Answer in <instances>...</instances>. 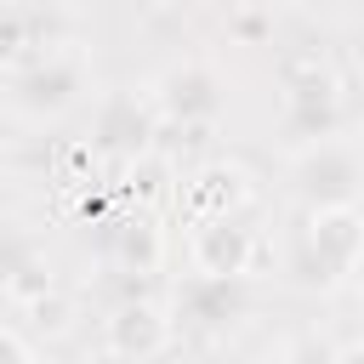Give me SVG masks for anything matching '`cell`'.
Returning a JSON list of instances; mask_svg holds the SVG:
<instances>
[{
	"label": "cell",
	"instance_id": "cell-1",
	"mask_svg": "<svg viewBox=\"0 0 364 364\" xmlns=\"http://www.w3.org/2000/svg\"><path fill=\"white\" fill-rule=\"evenodd\" d=\"M91 97V63L80 46H51L17 68H0V114L23 119V125H51L63 114H74Z\"/></svg>",
	"mask_w": 364,
	"mask_h": 364
},
{
	"label": "cell",
	"instance_id": "cell-2",
	"mask_svg": "<svg viewBox=\"0 0 364 364\" xmlns=\"http://www.w3.org/2000/svg\"><path fill=\"white\" fill-rule=\"evenodd\" d=\"M279 131L290 148L341 136V80L324 51H296L279 63Z\"/></svg>",
	"mask_w": 364,
	"mask_h": 364
},
{
	"label": "cell",
	"instance_id": "cell-3",
	"mask_svg": "<svg viewBox=\"0 0 364 364\" xmlns=\"http://www.w3.org/2000/svg\"><path fill=\"white\" fill-rule=\"evenodd\" d=\"M284 193L307 210H341L364 205V148L353 136H324L307 148H290L284 159Z\"/></svg>",
	"mask_w": 364,
	"mask_h": 364
},
{
	"label": "cell",
	"instance_id": "cell-4",
	"mask_svg": "<svg viewBox=\"0 0 364 364\" xmlns=\"http://www.w3.org/2000/svg\"><path fill=\"white\" fill-rule=\"evenodd\" d=\"M364 262V205H341V210H307V228L296 239L290 273L301 290H336L353 279V267Z\"/></svg>",
	"mask_w": 364,
	"mask_h": 364
},
{
	"label": "cell",
	"instance_id": "cell-5",
	"mask_svg": "<svg viewBox=\"0 0 364 364\" xmlns=\"http://www.w3.org/2000/svg\"><path fill=\"white\" fill-rule=\"evenodd\" d=\"M159 131H165V114L148 85H114L91 108V148L102 159L136 165V159L159 154Z\"/></svg>",
	"mask_w": 364,
	"mask_h": 364
},
{
	"label": "cell",
	"instance_id": "cell-6",
	"mask_svg": "<svg viewBox=\"0 0 364 364\" xmlns=\"http://www.w3.org/2000/svg\"><path fill=\"white\" fill-rule=\"evenodd\" d=\"M148 91H154L165 125H182V131H205V125H216L222 108H228V80H222L205 57H182V63H171Z\"/></svg>",
	"mask_w": 364,
	"mask_h": 364
},
{
	"label": "cell",
	"instance_id": "cell-7",
	"mask_svg": "<svg viewBox=\"0 0 364 364\" xmlns=\"http://www.w3.org/2000/svg\"><path fill=\"white\" fill-rule=\"evenodd\" d=\"M250 313V284L245 279H210V273H188L171 290V318L188 336H228L239 318Z\"/></svg>",
	"mask_w": 364,
	"mask_h": 364
},
{
	"label": "cell",
	"instance_id": "cell-8",
	"mask_svg": "<svg viewBox=\"0 0 364 364\" xmlns=\"http://www.w3.org/2000/svg\"><path fill=\"white\" fill-rule=\"evenodd\" d=\"M256 256H262V239H256V228H245V216H193V228H188V262H193V273L250 279Z\"/></svg>",
	"mask_w": 364,
	"mask_h": 364
},
{
	"label": "cell",
	"instance_id": "cell-9",
	"mask_svg": "<svg viewBox=\"0 0 364 364\" xmlns=\"http://www.w3.org/2000/svg\"><path fill=\"white\" fill-rule=\"evenodd\" d=\"M102 341H108V353H114L119 364H154V358L171 353L176 318H171V307H159V301H148V296H125V301L108 313Z\"/></svg>",
	"mask_w": 364,
	"mask_h": 364
},
{
	"label": "cell",
	"instance_id": "cell-10",
	"mask_svg": "<svg viewBox=\"0 0 364 364\" xmlns=\"http://www.w3.org/2000/svg\"><path fill=\"white\" fill-rule=\"evenodd\" d=\"M250 199H256V182H250V171L233 165V159H210V165H199L193 182H188V210H193V216H245Z\"/></svg>",
	"mask_w": 364,
	"mask_h": 364
},
{
	"label": "cell",
	"instance_id": "cell-11",
	"mask_svg": "<svg viewBox=\"0 0 364 364\" xmlns=\"http://www.w3.org/2000/svg\"><path fill=\"white\" fill-rule=\"evenodd\" d=\"M108 262H114V273H136V279L154 273V267L165 262V233H159V222H154L148 210L108 222Z\"/></svg>",
	"mask_w": 364,
	"mask_h": 364
},
{
	"label": "cell",
	"instance_id": "cell-12",
	"mask_svg": "<svg viewBox=\"0 0 364 364\" xmlns=\"http://www.w3.org/2000/svg\"><path fill=\"white\" fill-rule=\"evenodd\" d=\"M51 46H63V40H51V34L40 28V11H34L28 0H6V6H0V57H6V68L28 63V57H40V51H51Z\"/></svg>",
	"mask_w": 364,
	"mask_h": 364
},
{
	"label": "cell",
	"instance_id": "cell-13",
	"mask_svg": "<svg viewBox=\"0 0 364 364\" xmlns=\"http://www.w3.org/2000/svg\"><path fill=\"white\" fill-rule=\"evenodd\" d=\"M0 290H6V301L34 307L40 296H51V290H57V279H51V267H46L34 250H17V256L0 267Z\"/></svg>",
	"mask_w": 364,
	"mask_h": 364
},
{
	"label": "cell",
	"instance_id": "cell-14",
	"mask_svg": "<svg viewBox=\"0 0 364 364\" xmlns=\"http://www.w3.org/2000/svg\"><path fill=\"white\" fill-rule=\"evenodd\" d=\"M23 313H34V324H40V330L63 336V330H68V313H74V307H68V296H63V290H51V296H40V301H34V307H23Z\"/></svg>",
	"mask_w": 364,
	"mask_h": 364
},
{
	"label": "cell",
	"instance_id": "cell-15",
	"mask_svg": "<svg viewBox=\"0 0 364 364\" xmlns=\"http://www.w3.org/2000/svg\"><path fill=\"white\" fill-rule=\"evenodd\" d=\"M0 364H34V353H28V341L11 330V324H0Z\"/></svg>",
	"mask_w": 364,
	"mask_h": 364
},
{
	"label": "cell",
	"instance_id": "cell-16",
	"mask_svg": "<svg viewBox=\"0 0 364 364\" xmlns=\"http://www.w3.org/2000/svg\"><path fill=\"white\" fill-rule=\"evenodd\" d=\"M245 364H296V341H273V347H262V353H250Z\"/></svg>",
	"mask_w": 364,
	"mask_h": 364
},
{
	"label": "cell",
	"instance_id": "cell-17",
	"mask_svg": "<svg viewBox=\"0 0 364 364\" xmlns=\"http://www.w3.org/2000/svg\"><path fill=\"white\" fill-rule=\"evenodd\" d=\"M296 11H307V17H341L353 0H290Z\"/></svg>",
	"mask_w": 364,
	"mask_h": 364
},
{
	"label": "cell",
	"instance_id": "cell-18",
	"mask_svg": "<svg viewBox=\"0 0 364 364\" xmlns=\"http://www.w3.org/2000/svg\"><path fill=\"white\" fill-rule=\"evenodd\" d=\"M330 353L336 347H324V341H296V364H330Z\"/></svg>",
	"mask_w": 364,
	"mask_h": 364
},
{
	"label": "cell",
	"instance_id": "cell-19",
	"mask_svg": "<svg viewBox=\"0 0 364 364\" xmlns=\"http://www.w3.org/2000/svg\"><path fill=\"white\" fill-rule=\"evenodd\" d=\"M330 364H364V341H347V347H336V353H330Z\"/></svg>",
	"mask_w": 364,
	"mask_h": 364
},
{
	"label": "cell",
	"instance_id": "cell-20",
	"mask_svg": "<svg viewBox=\"0 0 364 364\" xmlns=\"http://www.w3.org/2000/svg\"><path fill=\"white\" fill-rule=\"evenodd\" d=\"M136 6H148V11H165V6H176V0H136Z\"/></svg>",
	"mask_w": 364,
	"mask_h": 364
},
{
	"label": "cell",
	"instance_id": "cell-21",
	"mask_svg": "<svg viewBox=\"0 0 364 364\" xmlns=\"http://www.w3.org/2000/svg\"><path fill=\"white\" fill-rule=\"evenodd\" d=\"M0 119H6V114H0Z\"/></svg>",
	"mask_w": 364,
	"mask_h": 364
}]
</instances>
